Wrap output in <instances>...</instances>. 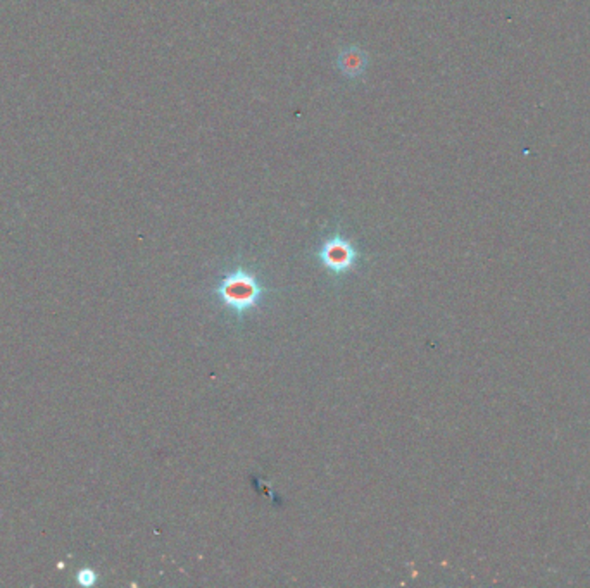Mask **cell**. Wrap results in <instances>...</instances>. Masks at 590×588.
Listing matches in <instances>:
<instances>
[{"instance_id":"1","label":"cell","mask_w":590,"mask_h":588,"mask_svg":"<svg viewBox=\"0 0 590 588\" xmlns=\"http://www.w3.org/2000/svg\"><path fill=\"white\" fill-rule=\"evenodd\" d=\"M215 292L225 308L240 316L257 308L266 290L253 273L235 270L221 278Z\"/></svg>"},{"instance_id":"2","label":"cell","mask_w":590,"mask_h":588,"mask_svg":"<svg viewBox=\"0 0 590 588\" xmlns=\"http://www.w3.org/2000/svg\"><path fill=\"white\" fill-rule=\"evenodd\" d=\"M316 255H318L319 262L323 264V268L335 275L353 270L359 259L355 245L342 235L327 238Z\"/></svg>"},{"instance_id":"3","label":"cell","mask_w":590,"mask_h":588,"mask_svg":"<svg viewBox=\"0 0 590 588\" xmlns=\"http://www.w3.org/2000/svg\"><path fill=\"white\" fill-rule=\"evenodd\" d=\"M335 66L344 78L357 81L366 75L370 68V56L359 45H346L338 51Z\"/></svg>"}]
</instances>
